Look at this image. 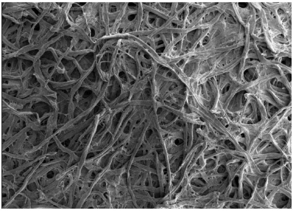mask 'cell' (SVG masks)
<instances>
[{
  "label": "cell",
  "instance_id": "6da1fadb",
  "mask_svg": "<svg viewBox=\"0 0 293 211\" xmlns=\"http://www.w3.org/2000/svg\"><path fill=\"white\" fill-rule=\"evenodd\" d=\"M106 84L96 67L85 74L71 92V110L73 115L77 116L95 106L101 99Z\"/></svg>",
  "mask_w": 293,
  "mask_h": 211
},
{
  "label": "cell",
  "instance_id": "7a4b0ae2",
  "mask_svg": "<svg viewBox=\"0 0 293 211\" xmlns=\"http://www.w3.org/2000/svg\"><path fill=\"white\" fill-rule=\"evenodd\" d=\"M292 124L290 107L269 133L277 146L288 156H292Z\"/></svg>",
  "mask_w": 293,
  "mask_h": 211
},
{
  "label": "cell",
  "instance_id": "3957f363",
  "mask_svg": "<svg viewBox=\"0 0 293 211\" xmlns=\"http://www.w3.org/2000/svg\"><path fill=\"white\" fill-rule=\"evenodd\" d=\"M266 123L262 124H245L235 123L231 133L241 147L249 153L254 142L262 134Z\"/></svg>",
  "mask_w": 293,
  "mask_h": 211
},
{
  "label": "cell",
  "instance_id": "277c9868",
  "mask_svg": "<svg viewBox=\"0 0 293 211\" xmlns=\"http://www.w3.org/2000/svg\"><path fill=\"white\" fill-rule=\"evenodd\" d=\"M268 119L263 104L254 95L249 93L238 123L245 124H262Z\"/></svg>",
  "mask_w": 293,
  "mask_h": 211
},
{
  "label": "cell",
  "instance_id": "5b68a950",
  "mask_svg": "<svg viewBox=\"0 0 293 211\" xmlns=\"http://www.w3.org/2000/svg\"><path fill=\"white\" fill-rule=\"evenodd\" d=\"M113 48H104L99 50L96 56V65L102 79L107 82L111 76L116 56Z\"/></svg>",
  "mask_w": 293,
  "mask_h": 211
},
{
  "label": "cell",
  "instance_id": "8992f818",
  "mask_svg": "<svg viewBox=\"0 0 293 211\" xmlns=\"http://www.w3.org/2000/svg\"><path fill=\"white\" fill-rule=\"evenodd\" d=\"M96 52L90 51L70 52L67 55L72 58L84 74L90 70L95 65Z\"/></svg>",
  "mask_w": 293,
  "mask_h": 211
},
{
  "label": "cell",
  "instance_id": "52a82bcc",
  "mask_svg": "<svg viewBox=\"0 0 293 211\" xmlns=\"http://www.w3.org/2000/svg\"></svg>",
  "mask_w": 293,
  "mask_h": 211
}]
</instances>
